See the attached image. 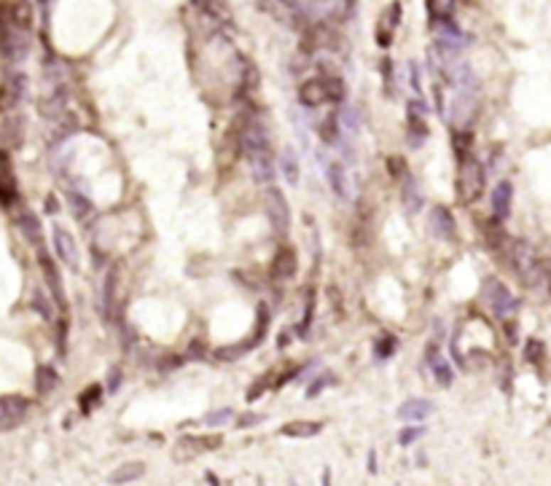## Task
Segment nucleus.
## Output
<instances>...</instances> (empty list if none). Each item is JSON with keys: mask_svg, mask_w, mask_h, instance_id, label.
I'll list each match as a JSON object with an SVG mask.
<instances>
[{"mask_svg": "<svg viewBox=\"0 0 551 486\" xmlns=\"http://www.w3.org/2000/svg\"><path fill=\"white\" fill-rule=\"evenodd\" d=\"M119 387V371H113V377H110V389Z\"/></svg>", "mask_w": 551, "mask_h": 486, "instance_id": "nucleus-41", "label": "nucleus"}, {"mask_svg": "<svg viewBox=\"0 0 551 486\" xmlns=\"http://www.w3.org/2000/svg\"><path fill=\"white\" fill-rule=\"evenodd\" d=\"M484 183H487V178H484L481 161L474 156L463 158L460 172H457V194H460V202H463V205L476 202L478 196L484 194Z\"/></svg>", "mask_w": 551, "mask_h": 486, "instance_id": "nucleus-1", "label": "nucleus"}, {"mask_svg": "<svg viewBox=\"0 0 551 486\" xmlns=\"http://www.w3.org/2000/svg\"><path fill=\"white\" fill-rule=\"evenodd\" d=\"M250 347H256V341L253 339L247 341V344H240V347H220V350H215V357L223 360V363H232V360L242 357L245 352H250Z\"/></svg>", "mask_w": 551, "mask_h": 486, "instance_id": "nucleus-27", "label": "nucleus"}, {"mask_svg": "<svg viewBox=\"0 0 551 486\" xmlns=\"http://www.w3.org/2000/svg\"><path fill=\"white\" fill-rule=\"evenodd\" d=\"M425 360H428L430 371H433V377H436V382H439V387H452V382H454L452 365H449V360H444V357H441L436 347H430L428 352H425Z\"/></svg>", "mask_w": 551, "mask_h": 486, "instance_id": "nucleus-13", "label": "nucleus"}, {"mask_svg": "<svg viewBox=\"0 0 551 486\" xmlns=\"http://www.w3.org/2000/svg\"><path fill=\"white\" fill-rule=\"evenodd\" d=\"M471 143H474V134L471 132H454V151H457L460 158H466V151Z\"/></svg>", "mask_w": 551, "mask_h": 486, "instance_id": "nucleus-33", "label": "nucleus"}, {"mask_svg": "<svg viewBox=\"0 0 551 486\" xmlns=\"http://www.w3.org/2000/svg\"><path fill=\"white\" fill-rule=\"evenodd\" d=\"M68 205H70V210H73V215L78 220H86L89 215H95V205L84 194H78V191H68Z\"/></svg>", "mask_w": 551, "mask_h": 486, "instance_id": "nucleus-23", "label": "nucleus"}, {"mask_svg": "<svg viewBox=\"0 0 551 486\" xmlns=\"http://www.w3.org/2000/svg\"><path fill=\"white\" fill-rule=\"evenodd\" d=\"M299 99H301V105H306V108H318L323 102H331L326 78L323 75L320 78H306L304 84L299 86Z\"/></svg>", "mask_w": 551, "mask_h": 486, "instance_id": "nucleus-5", "label": "nucleus"}, {"mask_svg": "<svg viewBox=\"0 0 551 486\" xmlns=\"http://www.w3.org/2000/svg\"><path fill=\"white\" fill-rule=\"evenodd\" d=\"M419 436H422V427H406L404 433L398 436V441H401V446H412Z\"/></svg>", "mask_w": 551, "mask_h": 486, "instance_id": "nucleus-36", "label": "nucleus"}, {"mask_svg": "<svg viewBox=\"0 0 551 486\" xmlns=\"http://www.w3.org/2000/svg\"><path fill=\"white\" fill-rule=\"evenodd\" d=\"M328 185L339 199H350V178H347L344 164H339V161L328 164Z\"/></svg>", "mask_w": 551, "mask_h": 486, "instance_id": "nucleus-17", "label": "nucleus"}, {"mask_svg": "<svg viewBox=\"0 0 551 486\" xmlns=\"http://www.w3.org/2000/svg\"><path fill=\"white\" fill-rule=\"evenodd\" d=\"M549 277H551V269H549Z\"/></svg>", "mask_w": 551, "mask_h": 486, "instance_id": "nucleus-43", "label": "nucleus"}, {"mask_svg": "<svg viewBox=\"0 0 551 486\" xmlns=\"http://www.w3.org/2000/svg\"><path fill=\"white\" fill-rule=\"evenodd\" d=\"M481 231H484V242H487L490 250H505L508 242H511V239L505 237V231H503L501 220L498 218L484 220V223H481Z\"/></svg>", "mask_w": 551, "mask_h": 486, "instance_id": "nucleus-16", "label": "nucleus"}, {"mask_svg": "<svg viewBox=\"0 0 551 486\" xmlns=\"http://www.w3.org/2000/svg\"><path fill=\"white\" fill-rule=\"evenodd\" d=\"M390 164H392V167H390L392 175H401V172H404V170H401V167H404V158H390Z\"/></svg>", "mask_w": 551, "mask_h": 486, "instance_id": "nucleus-40", "label": "nucleus"}, {"mask_svg": "<svg viewBox=\"0 0 551 486\" xmlns=\"http://www.w3.org/2000/svg\"><path fill=\"white\" fill-rule=\"evenodd\" d=\"M46 207H49V212H57V202H54L51 196H49V199H46Z\"/></svg>", "mask_w": 551, "mask_h": 486, "instance_id": "nucleus-42", "label": "nucleus"}, {"mask_svg": "<svg viewBox=\"0 0 551 486\" xmlns=\"http://www.w3.org/2000/svg\"><path fill=\"white\" fill-rule=\"evenodd\" d=\"M27 414V401L25 398H0V430H11L16 427Z\"/></svg>", "mask_w": 551, "mask_h": 486, "instance_id": "nucleus-6", "label": "nucleus"}, {"mask_svg": "<svg viewBox=\"0 0 551 486\" xmlns=\"http://www.w3.org/2000/svg\"><path fill=\"white\" fill-rule=\"evenodd\" d=\"M22 140H25V119L22 116H14L3 126V143L9 148H19Z\"/></svg>", "mask_w": 551, "mask_h": 486, "instance_id": "nucleus-20", "label": "nucleus"}, {"mask_svg": "<svg viewBox=\"0 0 551 486\" xmlns=\"http://www.w3.org/2000/svg\"><path fill=\"white\" fill-rule=\"evenodd\" d=\"M280 170H282V175H285V180L291 183V185H296V183H299V158H296L294 148H291V146L282 148Z\"/></svg>", "mask_w": 551, "mask_h": 486, "instance_id": "nucleus-22", "label": "nucleus"}, {"mask_svg": "<svg viewBox=\"0 0 551 486\" xmlns=\"http://www.w3.org/2000/svg\"><path fill=\"white\" fill-rule=\"evenodd\" d=\"M296 253L291 250V247H282V250H277V256H274V261H272V277L274 280H291L296 274Z\"/></svg>", "mask_w": 551, "mask_h": 486, "instance_id": "nucleus-14", "label": "nucleus"}, {"mask_svg": "<svg viewBox=\"0 0 551 486\" xmlns=\"http://www.w3.org/2000/svg\"><path fill=\"white\" fill-rule=\"evenodd\" d=\"M318 137L326 143V146H336V143H339V137H342V124H339V113H336V110L328 113V116L318 124Z\"/></svg>", "mask_w": 551, "mask_h": 486, "instance_id": "nucleus-18", "label": "nucleus"}, {"mask_svg": "<svg viewBox=\"0 0 551 486\" xmlns=\"http://www.w3.org/2000/svg\"><path fill=\"white\" fill-rule=\"evenodd\" d=\"M543 350H546V347H543L538 339H530V341H527V347H525V360H527V363H538L540 355H543Z\"/></svg>", "mask_w": 551, "mask_h": 486, "instance_id": "nucleus-32", "label": "nucleus"}, {"mask_svg": "<svg viewBox=\"0 0 551 486\" xmlns=\"http://www.w3.org/2000/svg\"><path fill=\"white\" fill-rule=\"evenodd\" d=\"M484 298L492 306V312L498 317H508L516 309V298L511 296V291L503 285L501 280H484Z\"/></svg>", "mask_w": 551, "mask_h": 486, "instance_id": "nucleus-4", "label": "nucleus"}, {"mask_svg": "<svg viewBox=\"0 0 551 486\" xmlns=\"http://www.w3.org/2000/svg\"><path fill=\"white\" fill-rule=\"evenodd\" d=\"M430 229L439 239H457V223L446 207H433L430 210Z\"/></svg>", "mask_w": 551, "mask_h": 486, "instance_id": "nucleus-9", "label": "nucleus"}, {"mask_svg": "<svg viewBox=\"0 0 551 486\" xmlns=\"http://www.w3.org/2000/svg\"><path fill=\"white\" fill-rule=\"evenodd\" d=\"M398 14H401V6H398V3H392L390 11L385 14L387 19L380 22V27H377V43H380V46H390L392 43V30H395L398 22H401V19H398Z\"/></svg>", "mask_w": 551, "mask_h": 486, "instance_id": "nucleus-19", "label": "nucleus"}, {"mask_svg": "<svg viewBox=\"0 0 551 486\" xmlns=\"http://www.w3.org/2000/svg\"><path fill=\"white\" fill-rule=\"evenodd\" d=\"M51 239H54V250H57L62 264L70 269L78 266V247H75V239L70 237V231H65L62 226H54Z\"/></svg>", "mask_w": 551, "mask_h": 486, "instance_id": "nucleus-7", "label": "nucleus"}, {"mask_svg": "<svg viewBox=\"0 0 551 486\" xmlns=\"http://www.w3.org/2000/svg\"><path fill=\"white\" fill-rule=\"evenodd\" d=\"M326 86H328V97L331 99H342L344 97V81L339 75H323Z\"/></svg>", "mask_w": 551, "mask_h": 486, "instance_id": "nucleus-31", "label": "nucleus"}, {"mask_svg": "<svg viewBox=\"0 0 551 486\" xmlns=\"http://www.w3.org/2000/svg\"><path fill=\"white\" fill-rule=\"evenodd\" d=\"M19 229L25 231V237L30 242H38L41 239V223L33 212H22V218H19Z\"/></svg>", "mask_w": 551, "mask_h": 486, "instance_id": "nucleus-28", "label": "nucleus"}, {"mask_svg": "<svg viewBox=\"0 0 551 486\" xmlns=\"http://www.w3.org/2000/svg\"><path fill=\"white\" fill-rule=\"evenodd\" d=\"M36 379H38V392L41 395H49L51 389L57 387V371L54 368H49V365H41L38 368V374H36Z\"/></svg>", "mask_w": 551, "mask_h": 486, "instance_id": "nucleus-26", "label": "nucleus"}, {"mask_svg": "<svg viewBox=\"0 0 551 486\" xmlns=\"http://www.w3.org/2000/svg\"><path fill=\"white\" fill-rule=\"evenodd\" d=\"M404 205L409 212H417L419 210V205H422V199H419V194H417V185L414 180L406 175V183H404Z\"/></svg>", "mask_w": 551, "mask_h": 486, "instance_id": "nucleus-29", "label": "nucleus"}, {"mask_svg": "<svg viewBox=\"0 0 551 486\" xmlns=\"http://www.w3.org/2000/svg\"><path fill=\"white\" fill-rule=\"evenodd\" d=\"M220 443H223L220 436H183L172 446V457H175V462H191L205 451L218 449Z\"/></svg>", "mask_w": 551, "mask_h": 486, "instance_id": "nucleus-2", "label": "nucleus"}, {"mask_svg": "<svg viewBox=\"0 0 551 486\" xmlns=\"http://www.w3.org/2000/svg\"><path fill=\"white\" fill-rule=\"evenodd\" d=\"M392 350H395V339H392L390 333H387V336H382V339L377 341V357H380V360L382 357H390Z\"/></svg>", "mask_w": 551, "mask_h": 486, "instance_id": "nucleus-34", "label": "nucleus"}, {"mask_svg": "<svg viewBox=\"0 0 551 486\" xmlns=\"http://www.w3.org/2000/svg\"><path fill=\"white\" fill-rule=\"evenodd\" d=\"M267 328H269V309H267V304H258V328H256V333H253L256 347L261 344V339H264Z\"/></svg>", "mask_w": 551, "mask_h": 486, "instance_id": "nucleus-30", "label": "nucleus"}, {"mask_svg": "<svg viewBox=\"0 0 551 486\" xmlns=\"http://www.w3.org/2000/svg\"><path fill=\"white\" fill-rule=\"evenodd\" d=\"M425 9H428L430 19L446 22L454 11V0H425Z\"/></svg>", "mask_w": 551, "mask_h": 486, "instance_id": "nucleus-25", "label": "nucleus"}, {"mask_svg": "<svg viewBox=\"0 0 551 486\" xmlns=\"http://www.w3.org/2000/svg\"><path fill=\"white\" fill-rule=\"evenodd\" d=\"M100 392H102V387H89V389H86V392H84V395L78 398V401H81V409H84V411H89V409L95 406V403H92V401H97V398H100Z\"/></svg>", "mask_w": 551, "mask_h": 486, "instance_id": "nucleus-35", "label": "nucleus"}, {"mask_svg": "<svg viewBox=\"0 0 551 486\" xmlns=\"http://www.w3.org/2000/svg\"><path fill=\"white\" fill-rule=\"evenodd\" d=\"M38 264H41V269H43V280H46V285H49L51 298H54L57 304H65V288H62L60 269H57V264H54V261L43 253V250H41V256H38Z\"/></svg>", "mask_w": 551, "mask_h": 486, "instance_id": "nucleus-11", "label": "nucleus"}, {"mask_svg": "<svg viewBox=\"0 0 551 486\" xmlns=\"http://www.w3.org/2000/svg\"><path fill=\"white\" fill-rule=\"evenodd\" d=\"M258 422H264V416L261 414H242L240 419H237V427H253Z\"/></svg>", "mask_w": 551, "mask_h": 486, "instance_id": "nucleus-38", "label": "nucleus"}, {"mask_svg": "<svg viewBox=\"0 0 551 486\" xmlns=\"http://www.w3.org/2000/svg\"><path fill=\"white\" fill-rule=\"evenodd\" d=\"M511 202H514V185L508 180L498 183L492 188V215L498 220H505L511 212Z\"/></svg>", "mask_w": 551, "mask_h": 486, "instance_id": "nucleus-12", "label": "nucleus"}, {"mask_svg": "<svg viewBox=\"0 0 551 486\" xmlns=\"http://www.w3.org/2000/svg\"><path fill=\"white\" fill-rule=\"evenodd\" d=\"M143 473H146L143 462H127V465H122L116 473L110 475V481H113V484H129V481H137Z\"/></svg>", "mask_w": 551, "mask_h": 486, "instance_id": "nucleus-24", "label": "nucleus"}, {"mask_svg": "<svg viewBox=\"0 0 551 486\" xmlns=\"http://www.w3.org/2000/svg\"><path fill=\"white\" fill-rule=\"evenodd\" d=\"M229 419H232V411H229V409H223V411L208 414V419H205V422H208V425H226Z\"/></svg>", "mask_w": 551, "mask_h": 486, "instance_id": "nucleus-37", "label": "nucleus"}, {"mask_svg": "<svg viewBox=\"0 0 551 486\" xmlns=\"http://www.w3.org/2000/svg\"><path fill=\"white\" fill-rule=\"evenodd\" d=\"M425 113H428V108L419 105V99L409 102V108H406V132L414 137V143H419L422 137H428V119H425Z\"/></svg>", "mask_w": 551, "mask_h": 486, "instance_id": "nucleus-10", "label": "nucleus"}, {"mask_svg": "<svg viewBox=\"0 0 551 486\" xmlns=\"http://www.w3.org/2000/svg\"><path fill=\"white\" fill-rule=\"evenodd\" d=\"M267 218L277 234H288L291 229V207L280 188H267Z\"/></svg>", "mask_w": 551, "mask_h": 486, "instance_id": "nucleus-3", "label": "nucleus"}, {"mask_svg": "<svg viewBox=\"0 0 551 486\" xmlns=\"http://www.w3.org/2000/svg\"><path fill=\"white\" fill-rule=\"evenodd\" d=\"M119 288H122V261L108 269L105 282H102V306H105V315H113L116 301H119Z\"/></svg>", "mask_w": 551, "mask_h": 486, "instance_id": "nucleus-8", "label": "nucleus"}, {"mask_svg": "<svg viewBox=\"0 0 551 486\" xmlns=\"http://www.w3.org/2000/svg\"><path fill=\"white\" fill-rule=\"evenodd\" d=\"M320 430H323L320 422H306V419H301V422H288V425L282 427V436H288V438H315Z\"/></svg>", "mask_w": 551, "mask_h": 486, "instance_id": "nucleus-21", "label": "nucleus"}, {"mask_svg": "<svg viewBox=\"0 0 551 486\" xmlns=\"http://www.w3.org/2000/svg\"><path fill=\"white\" fill-rule=\"evenodd\" d=\"M430 414H433V403L422 401V398H412V401H406L398 409V416L404 422H422V419H428Z\"/></svg>", "mask_w": 551, "mask_h": 486, "instance_id": "nucleus-15", "label": "nucleus"}, {"mask_svg": "<svg viewBox=\"0 0 551 486\" xmlns=\"http://www.w3.org/2000/svg\"><path fill=\"white\" fill-rule=\"evenodd\" d=\"M264 389H267V377L258 379V384H253V387L247 389V401H256V398L261 395V392H264Z\"/></svg>", "mask_w": 551, "mask_h": 486, "instance_id": "nucleus-39", "label": "nucleus"}]
</instances>
